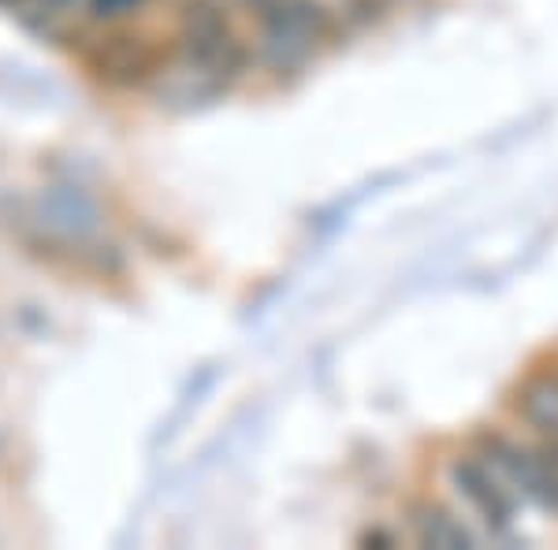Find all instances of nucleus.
Here are the masks:
<instances>
[{"instance_id": "f257e3e1", "label": "nucleus", "mask_w": 558, "mask_h": 550, "mask_svg": "<svg viewBox=\"0 0 558 550\" xmlns=\"http://www.w3.org/2000/svg\"><path fill=\"white\" fill-rule=\"evenodd\" d=\"M260 23V49L272 71H299L336 34L324 0H242Z\"/></svg>"}, {"instance_id": "f03ea898", "label": "nucleus", "mask_w": 558, "mask_h": 550, "mask_svg": "<svg viewBox=\"0 0 558 550\" xmlns=\"http://www.w3.org/2000/svg\"><path fill=\"white\" fill-rule=\"evenodd\" d=\"M183 49L186 68L213 89L223 86L228 78H235L242 64H246V52H242L235 30H231L223 0H186Z\"/></svg>"}, {"instance_id": "7ed1b4c3", "label": "nucleus", "mask_w": 558, "mask_h": 550, "mask_svg": "<svg viewBox=\"0 0 558 550\" xmlns=\"http://www.w3.org/2000/svg\"><path fill=\"white\" fill-rule=\"evenodd\" d=\"M488 462L514 484L521 494H529L544 510L558 513V439L544 447H518L507 439H492Z\"/></svg>"}, {"instance_id": "20e7f679", "label": "nucleus", "mask_w": 558, "mask_h": 550, "mask_svg": "<svg viewBox=\"0 0 558 550\" xmlns=\"http://www.w3.org/2000/svg\"><path fill=\"white\" fill-rule=\"evenodd\" d=\"M451 487L458 499L481 517V525L495 531V536H507V531L514 528V494H510V487H507V476L492 462H481V457H462V462H454Z\"/></svg>"}, {"instance_id": "39448f33", "label": "nucleus", "mask_w": 558, "mask_h": 550, "mask_svg": "<svg viewBox=\"0 0 558 550\" xmlns=\"http://www.w3.org/2000/svg\"><path fill=\"white\" fill-rule=\"evenodd\" d=\"M410 531H413V539H417L421 547H436V550H473L476 547L473 531L465 528L451 510L436 506V502L413 506Z\"/></svg>"}, {"instance_id": "423d86ee", "label": "nucleus", "mask_w": 558, "mask_h": 550, "mask_svg": "<svg viewBox=\"0 0 558 550\" xmlns=\"http://www.w3.org/2000/svg\"><path fill=\"white\" fill-rule=\"evenodd\" d=\"M518 413L544 439H558V376H536L521 387Z\"/></svg>"}, {"instance_id": "0eeeda50", "label": "nucleus", "mask_w": 558, "mask_h": 550, "mask_svg": "<svg viewBox=\"0 0 558 550\" xmlns=\"http://www.w3.org/2000/svg\"><path fill=\"white\" fill-rule=\"evenodd\" d=\"M146 0H89V12L94 20H123V15L138 12Z\"/></svg>"}, {"instance_id": "6e6552de", "label": "nucleus", "mask_w": 558, "mask_h": 550, "mask_svg": "<svg viewBox=\"0 0 558 550\" xmlns=\"http://www.w3.org/2000/svg\"><path fill=\"white\" fill-rule=\"evenodd\" d=\"M12 8H34L38 15H57L60 8H68L71 0H8Z\"/></svg>"}]
</instances>
